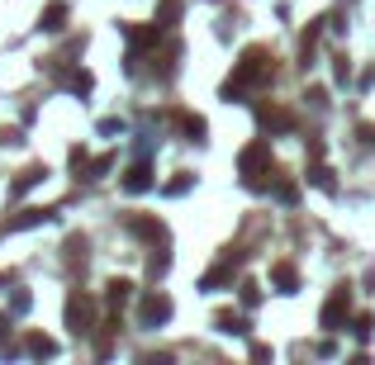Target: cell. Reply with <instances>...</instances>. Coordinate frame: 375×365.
Masks as SVG:
<instances>
[{
    "label": "cell",
    "instance_id": "obj_1",
    "mask_svg": "<svg viewBox=\"0 0 375 365\" xmlns=\"http://www.w3.org/2000/svg\"><path fill=\"white\" fill-rule=\"evenodd\" d=\"M262 81H271V52L266 48H247L242 57H237L233 76L223 81V100H242L252 86H262Z\"/></svg>",
    "mask_w": 375,
    "mask_h": 365
},
{
    "label": "cell",
    "instance_id": "obj_2",
    "mask_svg": "<svg viewBox=\"0 0 375 365\" xmlns=\"http://www.w3.org/2000/svg\"><path fill=\"white\" fill-rule=\"evenodd\" d=\"M237 171H242V185L247 190H266L271 180H276V161H271V143H247L237 152Z\"/></svg>",
    "mask_w": 375,
    "mask_h": 365
},
{
    "label": "cell",
    "instance_id": "obj_3",
    "mask_svg": "<svg viewBox=\"0 0 375 365\" xmlns=\"http://www.w3.org/2000/svg\"><path fill=\"white\" fill-rule=\"evenodd\" d=\"M318 323L328 328V332H342L347 323H352V285H337L323 299V313H318Z\"/></svg>",
    "mask_w": 375,
    "mask_h": 365
},
{
    "label": "cell",
    "instance_id": "obj_4",
    "mask_svg": "<svg viewBox=\"0 0 375 365\" xmlns=\"http://www.w3.org/2000/svg\"><path fill=\"white\" fill-rule=\"evenodd\" d=\"M67 328H72L77 337L95 332V299L91 294H72V299H67Z\"/></svg>",
    "mask_w": 375,
    "mask_h": 365
},
{
    "label": "cell",
    "instance_id": "obj_5",
    "mask_svg": "<svg viewBox=\"0 0 375 365\" xmlns=\"http://www.w3.org/2000/svg\"><path fill=\"white\" fill-rule=\"evenodd\" d=\"M138 318H142V328H162V323L172 318V299H167V294H147L142 308H138Z\"/></svg>",
    "mask_w": 375,
    "mask_h": 365
},
{
    "label": "cell",
    "instance_id": "obj_6",
    "mask_svg": "<svg viewBox=\"0 0 375 365\" xmlns=\"http://www.w3.org/2000/svg\"><path fill=\"white\" fill-rule=\"evenodd\" d=\"M233 275H237V256L228 252V256H223V261H219V266H214V270H204L200 289H223V285H228V280H233Z\"/></svg>",
    "mask_w": 375,
    "mask_h": 365
},
{
    "label": "cell",
    "instance_id": "obj_7",
    "mask_svg": "<svg viewBox=\"0 0 375 365\" xmlns=\"http://www.w3.org/2000/svg\"><path fill=\"white\" fill-rule=\"evenodd\" d=\"M257 119H262L266 133H285V128H295V114H290V110H271V105H262Z\"/></svg>",
    "mask_w": 375,
    "mask_h": 365
},
{
    "label": "cell",
    "instance_id": "obj_8",
    "mask_svg": "<svg viewBox=\"0 0 375 365\" xmlns=\"http://www.w3.org/2000/svg\"><path fill=\"white\" fill-rule=\"evenodd\" d=\"M124 190H128V195L152 190V166H147V161H133V166H128V175H124Z\"/></svg>",
    "mask_w": 375,
    "mask_h": 365
},
{
    "label": "cell",
    "instance_id": "obj_9",
    "mask_svg": "<svg viewBox=\"0 0 375 365\" xmlns=\"http://www.w3.org/2000/svg\"><path fill=\"white\" fill-rule=\"evenodd\" d=\"M271 285L281 289V294H295L299 289V270L290 266V261H276V266H271Z\"/></svg>",
    "mask_w": 375,
    "mask_h": 365
},
{
    "label": "cell",
    "instance_id": "obj_10",
    "mask_svg": "<svg viewBox=\"0 0 375 365\" xmlns=\"http://www.w3.org/2000/svg\"><path fill=\"white\" fill-rule=\"evenodd\" d=\"M176 124H181V133H186L190 143H204V133H209V124H204L200 114H176Z\"/></svg>",
    "mask_w": 375,
    "mask_h": 365
},
{
    "label": "cell",
    "instance_id": "obj_11",
    "mask_svg": "<svg viewBox=\"0 0 375 365\" xmlns=\"http://www.w3.org/2000/svg\"><path fill=\"white\" fill-rule=\"evenodd\" d=\"M214 328H219V332H228V337H242V332H247V318L233 313V308H223V313L214 318Z\"/></svg>",
    "mask_w": 375,
    "mask_h": 365
},
{
    "label": "cell",
    "instance_id": "obj_12",
    "mask_svg": "<svg viewBox=\"0 0 375 365\" xmlns=\"http://www.w3.org/2000/svg\"><path fill=\"white\" fill-rule=\"evenodd\" d=\"M138 238H147V242H167V223H157V219H133L128 223Z\"/></svg>",
    "mask_w": 375,
    "mask_h": 365
},
{
    "label": "cell",
    "instance_id": "obj_13",
    "mask_svg": "<svg viewBox=\"0 0 375 365\" xmlns=\"http://www.w3.org/2000/svg\"><path fill=\"white\" fill-rule=\"evenodd\" d=\"M24 351H29V356H57V342L43 337V332H29L24 337Z\"/></svg>",
    "mask_w": 375,
    "mask_h": 365
},
{
    "label": "cell",
    "instance_id": "obj_14",
    "mask_svg": "<svg viewBox=\"0 0 375 365\" xmlns=\"http://www.w3.org/2000/svg\"><path fill=\"white\" fill-rule=\"evenodd\" d=\"M309 180H313V185H318V190H337V175H332L328 171V166H323V161H313V166H309Z\"/></svg>",
    "mask_w": 375,
    "mask_h": 365
},
{
    "label": "cell",
    "instance_id": "obj_15",
    "mask_svg": "<svg viewBox=\"0 0 375 365\" xmlns=\"http://www.w3.org/2000/svg\"><path fill=\"white\" fill-rule=\"evenodd\" d=\"M105 289H110V294H105V299H110L114 308H124V303L133 299V285H128V280H110V285H105Z\"/></svg>",
    "mask_w": 375,
    "mask_h": 365
},
{
    "label": "cell",
    "instance_id": "obj_16",
    "mask_svg": "<svg viewBox=\"0 0 375 365\" xmlns=\"http://www.w3.org/2000/svg\"><path fill=\"white\" fill-rule=\"evenodd\" d=\"M62 86H67V91H77V95H91V86H95V81H91V71H67Z\"/></svg>",
    "mask_w": 375,
    "mask_h": 365
},
{
    "label": "cell",
    "instance_id": "obj_17",
    "mask_svg": "<svg viewBox=\"0 0 375 365\" xmlns=\"http://www.w3.org/2000/svg\"><path fill=\"white\" fill-rule=\"evenodd\" d=\"M43 29H47V33L67 29V5H47V10H43Z\"/></svg>",
    "mask_w": 375,
    "mask_h": 365
},
{
    "label": "cell",
    "instance_id": "obj_18",
    "mask_svg": "<svg viewBox=\"0 0 375 365\" xmlns=\"http://www.w3.org/2000/svg\"><path fill=\"white\" fill-rule=\"evenodd\" d=\"M47 219H52V209H24L10 228H33V223H47Z\"/></svg>",
    "mask_w": 375,
    "mask_h": 365
},
{
    "label": "cell",
    "instance_id": "obj_19",
    "mask_svg": "<svg viewBox=\"0 0 375 365\" xmlns=\"http://www.w3.org/2000/svg\"><path fill=\"white\" fill-rule=\"evenodd\" d=\"M43 166H29V171H24V175H19V180H15V195H24V190H33V185H38V180H43Z\"/></svg>",
    "mask_w": 375,
    "mask_h": 365
},
{
    "label": "cell",
    "instance_id": "obj_20",
    "mask_svg": "<svg viewBox=\"0 0 375 365\" xmlns=\"http://www.w3.org/2000/svg\"><path fill=\"white\" fill-rule=\"evenodd\" d=\"M352 332H357L361 342H371V332H375V318H371V313H357V318H352Z\"/></svg>",
    "mask_w": 375,
    "mask_h": 365
},
{
    "label": "cell",
    "instance_id": "obj_21",
    "mask_svg": "<svg viewBox=\"0 0 375 365\" xmlns=\"http://www.w3.org/2000/svg\"><path fill=\"white\" fill-rule=\"evenodd\" d=\"M176 19H181V5H176V0H162V29L176 24Z\"/></svg>",
    "mask_w": 375,
    "mask_h": 365
},
{
    "label": "cell",
    "instance_id": "obj_22",
    "mask_svg": "<svg viewBox=\"0 0 375 365\" xmlns=\"http://www.w3.org/2000/svg\"><path fill=\"white\" fill-rule=\"evenodd\" d=\"M147 270H152V280H157V275H167V270H172V256H167V252L152 256V261H147Z\"/></svg>",
    "mask_w": 375,
    "mask_h": 365
},
{
    "label": "cell",
    "instance_id": "obj_23",
    "mask_svg": "<svg viewBox=\"0 0 375 365\" xmlns=\"http://www.w3.org/2000/svg\"><path fill=\"white\" fill-rule=\"evenodd\" d=\"M276 195H281L285 204H295V199H299V190H295V180H281V185H276Z\"/></svg>",
    "mask_w": 375,
    "mask_h": 365
},
{
    "label": "cell",
    "instance_id": "obj_24",
    "mask_svg": "<svg viewBox=\"0 0 375 365\" xmlns=\"http://www.w3.org/2000/svg\"><path fill=\"white\" fill-rule=\"evenodd\" d=\"M186 190H190V171H181L172 185H167V195H186Z\"/></svg>",
    "mask_w": 375,
    "mask_h": 365
},
{
    "label": "cell",
    "instance_id": "obj_25",
    "mask_svg": "<svg viewBox=\"0 0 375 365\" xmlns=\"http://www.w3.org/2000/svg\"><path fill=\"white\" fill-rule=\"evenodd\" d=\"M242 303H247V308H257V303H262V289L252 285V280H247V285H242Z\"/></svg>",
    "mask_w": 375,
    "mask_h": 365
},
{
    "label": "cell",
    "instance_id": "obj_26",
    "mask_svg": "<svg viewBox=\"0 0 375 365\" xmlns=\"http://www.w3.org/2000/svg\"><path fill=\"white\" fill-rule=\"evenodd\" d=\"M110 166H114V157H95L91 166H86V171H91V175H105V171H110Z\"/></svg>",
    "mask_w": 375,
    "mask_h": 365
}]
</instances>
